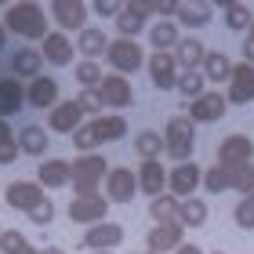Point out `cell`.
I'll use <instances>...</instances> for the list:
<instances>
[{
	"label": "cell",
	"instance_id": "21",
	"mask_svg": "<svg viewBox=\"0 0 254 254\" xmlns=\"http://www.w3.org/2000/svg\"><path fill=\"white\" fill-rule=\"evenodd\" d=\"M134 175H138V192H145L149 200H156L160 192H167V167L160 164V160H145Z\"/></svg>",
	"mask_w": 254,
	"mask_h": 254
},
{
	"label": "cell",
	"instance_id": "17",
	"mask_svg": "<svg viewBox=\"0 0 254 254\" xmlns=\"http://www.w3.org/2000/svg\"><path fill=\"white\" fill-rule=\"evenodd\" d=\"M182 244H186V229H182L178 222H167V225H153L145 233V247L153 254H167V251H178Z\"/></svg>",
	"mask_w": 254,
	"mask_h": 254
},
{
	"label": "cell",
	"instance_id": "13",
	"mask_svg": "<svg viewBox=\"0 0 254 254\" xmlns=\"http://www.w3.org/2000/svg\"><path fill=\"white\" fill-rule=\"evenodd\" d=\"M138 192V175L131 167H109L106 175V200L109 203H131Z\"/></svg>",
	"mask_w": 254,
	"mask_h": 254
},
{
	"label": "cell",
	"instance_id": "2",
	"mask_svg": "<svg viewBox=\"0 0 254 254\" xmlns=\"http://www.w3.org/2000/svg\"><path fill=\"white\" fill-rule=\"evenodd\" d=\"M69 167H73V182H69L73 192H76V196H95L98 186L106 182V175H109L113 164H109L102 153H87V156H76Z\"/></svg>",
	"mask_w": 254,
	"mask_h": 254
},
{
	"label": "cell",
	"instance_id": "11",
	"mask_svg": "<svg viewBox=\"0 0 254 254\" xmlns=\"http://www.w3.org/2000/svg\"><path fill=\"white\" fill-rule=\"evenodd\" d=\"M149 15H153V4H145V0L124 4V11L117 15V33L124 40H134L142 29H149Z\"/></svg>",
	"mask_w": 254,
	"mask_h": 254
},
{
	"label": "cell",
	"instance_id": "3",
	"mask_svg": "<svg viewBox=\"0 0 254 254\" xmlns=\"http://www.w3.org/2000/svg\"><path fill=\"white\" fill-rule=\"evenodd\" d=\"M192 149H196V124L189 117H171L167 120V131H164V153L175 160V164H189L192 160Z\"/></svg>",
	"mask_w": 254,
	"mask_h": 254
},
{
	"label": "cell",
	"instance_id": "24",
	"mask_svg": "<svg viewBox=\"0 0 254 254\" xmlns=\"http://www.w3.org/2000/svg\"><path fill=\"white\" fill-rule=\"evenodd\" d=\"M26 106V84H18L15 76H0V120L15 117Z\"/></svg>",
	"mask_w": 254,
	"mask_h": 254
},
{
	"label": "cell",
	"instance_id": "53",
	"mask_svg": "<svg viewBox=\"0 0 254 254\" xmlns=\"http://www.w3.org/2000/svg\"><path fill=\"white\" fill-rule=\"evenodd\" d=\"M247 196H254V186H251V189H247Z\"/></svg>",
	"mask_w": 254,
	"mask_h": 254
},
{
	"label": "cell",
	"instance_id": "41",
	"mask_svg": "<svg viewBox=\"0 0 254 254\" xmlns=\"http://www.w3.org/2000/svg\"><path fill=\"white\" fill-rule=\"evenodd\" d=\"M26 218H29V222L37 225V229H48V225L55 222V203H51V200H40V203L33 207V211H29Z\"/></svg>",
	"mask_w": 254,
	"mask_h": 254
},
{
	"label": "cell",
	"instance_id": "47",
	"mask_svg": "<svg viewBox=\"0 0 254 254\" xmlns=\"http://www.w3.org/2000/svg\"><path fill=\"white\" fill-rule=\"evenodd\" d=\"M175 254H203V251H200V247H196V244H182V247H178Z\"/></svg>",
	"mask_w": 254,
	"mask_h": 254
},
{
	"label": "cell",
	"instance_id": "44",
	"mask_svg": "<svg viewBox=\"0 0 254 254\" xmlns=\"http://www.w3.org/2000/svg\"><path fill=\"white\" fill-rule=\"evenodd\" d=\"M18 156H22L18 138H7V142H0V167H4V164H15Z\"/></svg>",
	"mask_w": 254,
	"mask_h": 254
},
{
	"label": "cell",
	"instance_id": "35",
	"mask_svg": "<svg viewBox=\"0 0 254 254\" xmlns=\"http://www.w3.org/2000/svg\"><path fill=\"white\" fill-rule=\"evenodd\" d=\"M134 153L142 156V164L145 160H160L164 156V134L160 131H138L134 134Z\"/></svg>",
	"mask_w": 254,
	"mask_h": 254
},
{
	"label": "cell",
	"instance_id": "26",
	"mask_svg": "<svg viewBox=\"0 0 254 254\" xmlns=\"http://www.w3.org/2000/svg\"><path fill=\"white\" fill-rule=\"evenodd\" d=\"M76 51L84 55V62H98V55H106V51H109V37L102 33V26H87V29H80V37H76Z\"/></svg>",
	"mask_w": 254,
	"mask_h": 254
},
{
	"label": "cell",
	"instance_id": "46",
	"mask_svg": "<svg viewBox=\"0 0 254 254\" xmlns=\"http://www.w3.org/2000/svg\"><path fill=\"white\" fill-rule=\"evenodd\" d=\"M244 62L254 65V26H251V33H247V40H244Z\"/></svg>",
	"mask_w": 254,
	"mask_h": 254
},
{
	"label": "cell",
	"instance_id": "39",
	"mask_svg": "<svg viewBox=\"0 0 254 254\" xmlns=\"http://www.w3.org/2000/svg\"><path fill=\"white\" fill-rule=\"evenodd\" d=\"M29 244H26V236L18 233V229H4L0 233V254H22Z\"/></svg>",
	"mask_w": 254,
	"mask_h": 254
},
{
	"label": "cell",
	"instance_id": "19",
	"mask_svg": "<svg viewBox=\"0 0 254 254\" xmlns=\"http://www.w3.org/2000/svg\"><path fill=\"white\" fill-rule=\"evenodd\" d=\"M26 106L33 109H55L59 106V80L40 73L37 80H29L26 84Z\"/></svg>",
	"mask_w": 254,
	"mask_h": 254
},
{
	"label": "cell",
	"instance_id": "10",
	"mask_svg": "<svg viewBox=\"0 0 254 254\" xmlns=\"http://www.w3.org/2000/svg\"><path fill=\"white\" fill-rule=\"evenodd\" d=\"M225 109H229V102L222 91H203L196 102H189V109H186V117L192 124H218L225 117Z\"/></svg>",
	"mask_w": 254,
	"mask_h": 254
},
{
	"label": "cell",
	"instance_id": "40",
	"mask_svg": "<svg viewBox=\"0 0 254 254\" xmlns=\"http://www.w3.org/2000/svg\"><path fill=\"white\" fill-rule=\"evenodd\" d=\"M76 106H80V113H95V120L106 113V102H102L98 91H80V95H76Z\"/></svg>",
	"mask_w": 254,
	"mask_h": 254
},
{
	"label": "cell",
	"instance_id": "27",
	"mask_svg": "<svg viewBox=\"0 0 254 254\" xmlns=\"http://www.w3.org/2000/svg\"><path fill=\"white\" fill-rule=\"evenodd\" d=\"M171 55H175V62H178V73H186V69H200L203 65L207 48H203V40H196V37H182Z\"/></svg>",
	"mask_w": 254,
	"mask_h": 254
},
{
	"label": "cell",
	"instance_id": "45",
	"mask_svg": "<svg viewBox=\"0 0 254 254\" xmlns=\"http://www.w3.org/2000/svg\"><path fill=\"white\" fill-rule=\"evenodd\" d=\"M153 15H160V22H175L178 0H156V4H153Z\"/></svg>",
	"mask_w": 254,
	"mask_h": 254
},
{
	"label": "cell",
	"instance_id": "15",
	"mask_svg": "<svg viewBox=\"0 0 254 254\" xmlns=\"http://www.w3.org/2000/svg\"><path fill=\"white\" fill-rule=\"evenodd\" d=\"M149 80H153V87L156 91H175V80H178V62H175V55L171 51H153L149 55Z\"/></svg>",
	"mask_w": 254,
	"mask_h": 254
},
{
	"label": "cell",
	"instance_id": "55",
	"mask_svg": "<svg viewBox=\"0 0 254 254\" xmlns=\"http://www.w3.org/2000/svg\"><path fill=\"white\" fill-rule=\"evenodd\" d=\"M145 254H153V251H145Z\"/></svg>",
	"mask_w": 254,
	"mask_h": 254
},
{
	"label": "cell",
	"instance_id": "25",
	"mask_svg": "<svg viewBox=\"0 0 254 254\" xmlns=\"http://www.w3.org/2000/svg\"><path fill=\"white\" fill-rule=\"evenodd\" d=\"M40 51L37 48H18V51H11V76L15 80H37L40 76Z\"/></svg>",
	"mask_w": 254,
	"mask_h": 254
},
{
	"label": "cell",
	"instance_id": "31",
	"mask_svg": "<svg viewBox=\"0 0 254 254\" xmlns=\"http://www.w3.org/2000/svg\"><path fill=\"white\" fill-rule=\"evenodd\" d=\"M178 207H182V200L171 196V192H160L156 200H149V218H153V225L178 222Z\"/></svg>",
	"mask_w": 254,
	"mask_h": 254
},
{
	"label": "cell",
	"instance_id": "5",
	"mask_svg": "<svg viewBox=\"0 0 254 254\" xmlns=\"http://www.w3.org/2000/svg\"><path fill=\"white\" fill-rule=\"evenodd\" d=\"M203 186V167L200 164H175L167 171V192L171 196H178V200H189V196Z\"/></svg>",
	"mask_w": 254,
	"mask_h": 254
},
{
	"label": "cell",
	"instance_id": "28",
	"mask_svg": "<svg viewBox=\"0 0 254 254\" xmlns=\"http://www.w3.org/2000/svg\"><path fill=\"white\" fill-rule=\"evenodd\" d=\"M48 145H51V138H48V127H40V124H26L18 131V149L26 156H44L48 153Z\"/></svg>",
	"mask_w": 254,
	"mask_h": 254
},
{
	"label": "cell",
	"instance_id": "33",
	"mask_svg": "<svg viewBox=\"0 0 254 254\" xmlns=\"http://www.w3.org/2000/svg\"><path fill=\"white\" fill-rule=\"evenodd\" d=\"M175 91L182 95V102H196V98H200L203 91H207V80H203L200 69H186V73H178Z\"/></svg>",
	"mask_w": 254,
	"mask_h": 254
},
{
	"label": "cell",
	"instance_id": "54",
	"mask_svg": "<svg viewBox=\"0 0 254 254\" xmlns=\"http://www.w3.org/2000/svg\"><path fill=\"white\" fill-rule=\"evenodd\" d=\"M98 254H113V251H98Z\"/></svg>",
	"mask_w": 254,
	"mask_h": 254
},
{
	"label": "cell",
	"instance_id": "12",
	"mask_svg": "<svg viewBox=\"0 0 254 254\" xmlns=\"http://www.w3.org/2000/svg\"><path fill=\"white\" fill-rule=\"evenodd\" d=\"M40 200H48V196H44V189L37 186V178H18V182H11V186L4 189V203L11 207V211H33V207H37Z\"/></svg>",
	"mask_w": 254,
	"mask_h": 254
},
{
	"label": "cell",
	"instance_id": "36",
	"mask_svg": "<svg viewBox=\"0 0 254 254\" xmlns=\"http://www.w3.org/2000/svg\"><path fill=\"white\" fill-rule=\"evenodd\" d=\"M251 26H254V11L244 4V0H233V4L225 7V29H236V33H251Z\"/></svg>",
	"mask_w": 254,
	"mask_h": 254
},
{
	"label": "cell",
	"instance_id": "49",
	"mask_svg": "<svg viewBox=\"0 0 254 254\" xmlns=\"http://www.w3.org/2000/svg\"><path fill=\"white\" fill-rule=\"evenodd\" d=\"M4 44H7V29H4V22H0V51H4Z\"/></svg>",
	"mask_w": 254,
	"mask_h": 254
},
{
	"label": "cell",
	"instance_id": "34",
	"mask_svg": "<svg viewBox=\"0 0 254 254\" xmlns=\"http://www.w3.org/2000/svg\"><path fill=\"white\" fill-rule=\"evenodd\" d=\"M207 200H196V196H189V200H182V207H178V225L182 229H200L203 222H207Z\"/></svg>",
	"mask_w": 254,
	"mask_h": 254
},
{
	"label": "cell",
	"instance_id": "18",
	"mask_svg": "<svg viewBox=\"0 0 254 254\" xmlns=\"http://www.w3.org/2000/svg\"><path fill=\"white\" fill-rule=\"evenodd\" d=\"M98 95H102V102H106V109H127L134 102V91H131V84H127V76H120V73L102 76Z\"/></svg>",
	"mask_w": 254,
	"mask_h": 254
},
{
	"label": "cell",
	"instance_id": "37",
	"mask_svg": "<svg viewBox=\"0 0 254 254\" xmlns=\"http://www.w3.org/2000/svg\"><path fill=\"white\" fill-rule=\"evenodd\" d=\"M73 76H76V84H80V91H98V84H102V65L98 62H76L73 65Z\"/></svg>",
	"mask_w": 254,
	"mask_h": 254
},
{
	"label": "cell",
	"instance_id": "14",
	"mask_svg": "<svg viewBox=\"0 0 254 254\" xmlns=\"http://www.w3.org/2000/svg\"><path fill=\"white\" fill-rule=\"evenodd\" d=\"M73 55H76V44L69 40V33H62V29H51L48 37L40 40V59L48 62V65H69L73 62Z\"/></svg>",
	"mask_w": 254,
	"mask_h": 254
},
{
	"label": "cell",
	"instance_id": "52",
	"mask_svg": "<svg viewBox=\"0 0 254 254\" xmlns=\"http://www.w3.org/2000/svg\"><path fill=\"white\" fill-rule=\"evenodd\" d=\"M211 254H229V251H211Z\"/></svg>",
	"mask_w": 254,
	"mask_h": 254
},
{
	"label": "cell",
	"instance_id": "20",
	"mask_svg": "<svg viewBox=\"0 0 254 254\" xmlns=\"http://www.w3.org/2000/svg\"><path fill=\"white\" fill-rule=\"evenodd\" d=\"M76 127H84V113H80L76 98L59 102V106L48 113V131H55V134H73Z\"/></svg>",
	"mask_w": 254,
	"mask_h": 254
},
{
	"label": "cell",
	"instance_id": "48",
	"mask_svg": "<svg viewBox=\"0 0 254 254\" xmlns=\"http://www.w3.org/2000/svg\"><path fill=\"white\" fill-rule=\"evenodd\" d=\"M7 138H15V134H11V127H7V120H0V142H7Z\"/></svg>",
	"mask_w": 254,
	"mask_h": 254
},
{
	"label": "cell",
	"instance_id": "30",
	"mask_svg": "<svg viewBox=\"0 0 254 254\" xmlns=\"http://www.w3.org/2000/svg\"><path fill=\"white\" fill-rule=\"evenodd\" d=\"M95 124V134H98V142L106 145V142H120V138L127 134V120L120 117V113H102L98 120H91Z\"/></svg>",
	"mask_w": 254,
	"mask_h": 254
},
{
	"label": "cell",
	"instance_id": "51",
	"mask_svg": "<svg viewBox=\"0 0 254 254\" xmlns=\"http://www.w3.org/2000/svg\"><path fill=\"white\" fill-rule=\"evenodd\" d=\"M22 254H44V251H37V247H26V251H22Z\"/></svg>",
	"mask_w": 254,
	"mask_h": 254
},
{
	"label": "cell",
	"instance_id": "38",
	"mask_svg": "<svg viewBox=\"0 0 254 254\" xmlns=\"http://www.w3.org/2000/svg\"><path fill=\"white\" fill-rule=\"evenodd\" d=\"M73 145H76V153L80 156H87V153H98V134H95V124H84V127H76L73 131Z\"/></svg>",
	"mask_w": 254,
	"mask_h": 254
},
{
	"label": "cell",
	"instance_id": "7",
	"mask_svg": "<svg viewBox=\"0 0 254 254\" xmlns=\"http://www.w3.org/2000/svg\"><path fill=\"white\" fill-rule=\"evenodd\" d=\"M218 167H244V164H254V142L247 134H229L218 142Z\"/></svg>",
	"mask_w": 254,
	"mask_h": 254
},
{
	"label": "cell",
	"instance_id": "1",
	"mask_svg": "<svg viewBox=\"0 0 254 254\" xmlns=\"http://www.w3.org/2000/svg\"><path fill=\"white\" fill-rule=\"evenodd\" d=\"M4 29H11L22 40H44L48 37V11L33 0H18V4L4 7Z\"/></svg>",
	"mask_w": 254,
	"mask_h": 254
},
{
	"label": "cell",
	"instance_id": "50",
	"mask_svg": "<svg viewBox=\"0 0 254 254\" xmlns=\"http://www.w3.org/2000/svg\"><path fill=\"white\" fill-rule=\"evenodd\" d=\"M44 254H65L62 247H44Z\"/></svg>",
	"mask_w": 254,
	"mask_h": 254
},
{
	"label": "cell",
	"instance_id": "22",
	"mask_svg": "<svg viewBox=\"0 0 254 254\" xmlns=\"http://www.w3.org/2000/svg\"><path fill=\"white\" fill-rule=\"evenodd\" d=\"M69 182H73V167H69V160H40L37 167V186L40 189H65Z\"/></svg>",
	"mask_w": 254,
	"mask_h": 254
},
{
	"label": "cell",
	"instance_id": "4",
	"mask_svg": "<svg viewBox=\"0 0 254 254\" xmlns=\"http://www.w3.org/2000/svg\"><path fill=\"white\" fill-rule=\"evenodd\" d=\"M106 59H109V65H113V73H120V76H131V73H138V69L145 65V55H142V48H138L134 40H124V37L109 40Z\"/></svg>",
	"mask_w": 254,
	"mask_h": 254
},
{
	"label": "cell",
	"instance_id": "23",
	"mask_svg": "<svg viewBox=\"0 0 254 254\" xmlns=\"http://www.w3.org/2000/svg\"><path fill=\"white\" fill-rule=\"evenodd\" d=\"M211 15H214V4H207V0H186V4H178V15H175V26H189V29H203L211 26Z\"/></svg>",
	"mask_w": 254,
	"mask_h": 254
},
{
	"label": "cell",
	"instance_id": "8",
	"mask_svg": "<svg viewBox=\"0 0 254 254\" xmlns=\"http://www.w3.org/2000/svg\"><path fill=\"white\" fill-rule=\"evenodd\" d=\"M106 214H109V200L102 192L95 196H76V200H69V222H76V225H98V222H106Z\"/></svg>",
	"mask_w": 254,
	"mask_h": 254
},
{
	"label": "cell",
	"instance_id": "29",
	"mask_svg": "<svg viewBox=\"0 0 254 254\" xmlns=\"http://www.w3.org/2000/svg\"><path fill=\"white\" fill-rule=\"evenodd\" d=\"M200 73H203V80H211V84H229V76H233V62H229L225 51H207Z\"/></svg>",
	"mask_w": 254,
	"mask_h": 254
},
{
	"label": "cell",
	"instance_id": "32",
	"mask_svg": "<svg viewBox=\"0 0 254 254\" xmlns=\"http://www.w3.org/2000/svg\"><path fill=\"white\" fill-rule=\"evenodd\" d=\"M182 40V29L175 22H156V26H149V44H153V51H175Z\"/></svg>",
	"mask_w": 254,
	"mask_h": 254
},
{
	"label": "cell",
	"instance_id": "42",
	"mask_svg": "<svg viewBox=\"0 0 254 254\" xmlns=\"http://www.w3.org/2000/svg\"><path fill=\"white\" fill-rule=\"evenodd\" d=\"M233 222H236L240 229H254V196H244V200L236 203Z\"/></svg>",
	"mask_w": 254,
	"mask_h": 254
},
{
	"label": "cell",
	"instance_id": "16",
	"mask_svg": "<svg viewBox=\"0 0 254 254\" xmlns=\"http://www.w3.org/2000/svg\"><path fill=\"white\" fill-rule=\"evenodd\" d=\"M225 102H229V106H247V102H254V65H247V62L233 65Z\"/></svg>",
	"mask_w": 254,
	"mask_h": 254
},
{
	"label": "cell",
	"instance_id": "43",
	"mask_svg": "<svg viewBox=\"0 0 254 254\" xmlns=\"http://www.w3.org/2000/svg\"><path fill=\"white\" fill-rule=\"evenodd\" d=\"M91 11H95L98 18H113V22H117V15L124 11V4H117V0H95V4H91Z\"/></svg>",
	"mask_w": 254,
	"mask_h": 254
},
{
	"label": "cell",
	"instance_id": "6",
	"mask_svg": "<svg viewBox=\"0 0 254 254\" xmlns=\"http://www.w3.org/2000/svg\"><path fill=\"white\" fill-rule=\"evenodd\" d=\"M124 225L120 222H98V225H91L87 233H84V240H80V247L84 251H91V254H98V251H117L120 244H124Z\"/></svg>",
	"mask_w": 254,
	"mask_h": 254
},
{
	"label": "cell",
	"instance_id": "9",
	"mask_svg": "<svg viewBox=\"0 0 254 254\" xmlns=\"http://www.w3.org/2000/svg\"><path fill=\"white\" fill-rule=\"evenodd\" d=\"M55 26H62V33H80L87 29V15H91V4H84V0H55V4L48 7Z\"/></svg>",
	"mask_w": 254,
	"mask_h": 254
},
{
	"label": "cell",
	"instance_id": "56",
	"mask_svg": "<svg viewBox=\"0 0 254 254\" xmlns=\"http://www.w3.org/2000/svg\"><path fill=\"white\" fill-rule=\"evenodd\" d=\"M0 233H4V229H0Z\"/></svg>",
	"mask_w": 254,
	"mask_h": 254
}]
</instances>
